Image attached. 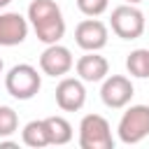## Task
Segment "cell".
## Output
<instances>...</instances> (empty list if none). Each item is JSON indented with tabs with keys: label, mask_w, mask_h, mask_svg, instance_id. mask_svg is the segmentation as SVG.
Wrapping results in <instances>:
<instances>
[{
	"label": "cell",
	"mask_w": 149,
	"mask_h": 149,
	"mask_svg": "<svg viewBox=\"0 0 149 149\" xmlns=\"http://www.w3.org/2000/svg\"><path fill=\"white\" fill-rule=\"evenodd\" d=\"M40 86H42V77H40V72H37L33 65H28V63L14 65V68L7 72V77H5V88H7V93H9L12 98H16V100H30L33 95H37Z\"/></svg>",
	"instance_id": "1"
},
{
	"label": "cell",
	"mask_w": 149,
	"mask_h": 149,
	"mask_svg": "<svg viewBox=\"0 0 149 149\" xmlns=\"http://www.w3.org/2000/svg\"><path fill=\"white\" fill-rule=\"evenodd\" d=\"M79 147L81 149H114L112 128L105 116L86 114L79 123Z\"/></svg>",
	"instance_id": "2"
},
{
	"label": "cell",
	"mask_w": 149,
	"mask_h": 149,
	"mask_svg": "<svg viewBox=\"0 0 149 149\" xmlns=\"http://www.w3.org/2000/svg\"><path fill=\"white\" fill-rule=\"evenodd\" d=\"M119 140L123 144H137L149 135V105H133L119 121Z\"/></svg>",
	"instance_id": "3"
},
{
	"label": "cell",
	"mask_w": 149,
	"mask_h": 149,
	"mask_svg": "<svg viewBox=\"0 0 149 149\" xmlns=\"http://www.w3.org/2000/svg\"><path fill=\"white\" fill-rule=\"evenodd\" d=\"M109 26H112V33L121 40H137L142 33H144V14L135 7V5H121L116 9H112V16H109Z\"/></svg>",
	"instance_id": "4"
},
{
	"label": "cell",
	"mask_w": 149,
	"mask_h": 149,
	"mask_svg": "<svg viewBox=\"0 0 149 149\" xmlns=\"http://www.w3.org/2000/svg\"><path fill=\"white\" fill-rule=\"evenodd\" d=\"M107 37H109L107 26L102 21H98L95 16L79 21L77 28H74V42L84 51H100L107 44Z\"/></svg>",
	"instance_id": "5"
},
{
	"label": "cell",
	"mask_w": 149,
	"mask_h": 149,
	"mask_svg": "<svg viewBox=\"0 0 149 149\" xmlns=\"http://www.w3.org/2000/svg\"><path fill=\"white\" fill-rule=\"evenodd\" d=\"M100 98L109 109H121L130 102L133 98V84L128 77L123 74H112L102 79V88H100Z\"/></svg>",
	"instance_id": "6"
},
{
	"label": "cell",
	"mask_w": 149,
	"mask_h": 149,
	"mask_svg": "<svg viewBox=\"0 0 149 149\" xmlns=\"http://www.w3.org/2000/svg\"><path fill=\"white\" fill-rule=\"evenodd\" d=\"M72 65H74V58H72L70 49L58 42L49 44L40 56V70L49 77H63L72 70Z\"/></svg>",
	"instance_id": "7"
},
{
	"label": "cell",
	"mask_w": 149,
	"mask_h": 149,
	"mask_svg": "<svg viewBox=\"0 0 149 149\" xmlns=\"http://www.w3.org/2000/svg\"><path fill=\"white\" fill-rule=\"evenodd\" d=\"M86 102V88L79 79L65 77L56 86V105L63 112H79Z\"/></svg>",
	"instance_id": "8"
},
{
	"label": "cell",
	"mask_w": 149,
	"mask_h": 149,
	"mask_svg": "<svg viewBox=\"0 0 149 149\" xmlns=\"http://www.w3.org/2000/svg\"><path fill=\"white\" fill-rule=\"evenodd\" d=\"M28 37V19L19 12L0 14V47H16Z\"/></svg>",
	"instance_id": "9"
},
{
	"label": "cell",
	"mask_w": 149,
	"mask_h": 149,
	"mask_svg": "<svg viewBox=\"0 0 149 149\" xmlns=\"http://www.w3.org/2000/svg\"><path fill=\"white\" fill-rule=\"evenodd\" d=\"M74 68H77V74H79V79L81 81H102L107 74H109V63H107V58L105 56H100L98 51H86L77 63H74Z\"/></svg>",
	"instance_id": "10"
},
{
	"label": "cell",
	"mask_w": 149,
	"mask_h": 149,
	"mask_svg": "<svg viewBox=\"0 0 149 149\" xmlns=\"http://www.w3.org/2000/svg\"><path fill=\"white\" fill-rule=\"evenodd\" d=\"M33 30H35V35H37L40 42H44V44H56V42L65 35L63 14L51 16V19H44V21H40V23H33Z\"/></svg>",
	"instance_id": "11"
},
{
	"label": "cell",
	"mask_w": 149,
	"mask_h": 149,
	"mask_svg": "<svg viewBox=\"0 0 149 149\" xmlns=\"http://www.w3.org/2000/svg\"><path fill=\"white\" fill-rule=\"evenodd\" d=\"M44 126H47V135H49V144H68L72 140V126L68 119L63 116H49L44 119Z\"/></svg>",
	"instance_id": "12"
},
{
	"label": "cell",
	"mask_w": 149,
	"mask_h": 149,
	"mask_svg": "<svg viewBox=\"0 0 149 149\" xmlns=\"http://www.w3.org/2000/svg\"><path fill=\"white\" fill-rule=\"evenodd\" d=\"M21 140L26 147H33V149H42L49 144V135H47V126H44V119L42 121H30L23 126L21 130Z\"/></svg>",
	"instance_id": "13"
},
{
	"label": "cell",
	"mask_w": 149,
	"mask_h": 149,
	"mask_svg": "<svg viewBox=\"0 0 149 149\" xmlns=\"http://www.w3.org/2000/svg\"><path fill=\"white\" fill-rule=\"evenodd\" d=\"M58 14H61V9L54 0H33L28 5V21L30 23H40V21L58 16Z\"/></svg>",
	"instance_id": "14"
},
{
	"label": "cell",
	"mask_w": 149,
	"mask_h": 149,
	"mask_svg": "<svg viewBox=\"0 0 149 149\" xmlns=\"http://www.w3.org/2000/svg\"><path fill=\"white\" fill-rule=\"evenodd\" d=\"M126 70L133 77H149V49H135L126 58Z\"/></svg>",
	"instance_id": "15"
},
{
	"label": "cell",
	"mask_w": 149,
	"mask_h": 149,
	"mask_svg": "<svg viewBox=\"0 0 149 149\" xmlns=\"http://www.w3.org/2000/svg\"><path fill=\"white\" fill-rule=\"evenodd\" d=\"M19 128V116L12 107L7 105H0V137H9L14 135Z\"/></svg>",
	"instance_id": "16"
},
{
	"label": "cell",
	"mask_w": 149,
	"mask_h": 149,
	"mask_svg": "<svg viewBox=\"0 0 149 149\" xmlns=\"http://www.w3.org/2000/svg\"><path fill=\"white\" fill-rule=\"evenodd\" d=\"M77 7L86 16H100L109 7V0H77Z\"/></svg>",
	"instance_id": "17"
},
{
	"label": "cell",
	"mask_w": 149,
	"mask_h": 149,
	"mask_svg": "<svg viewBox=\"0 0 149 149\" xmlns=\"http://www.w3.org/2000/svg\"><path fill=\"white\" fill-rule=\"evenodd\" d=\"M9 2H12V0H0V9H2V7H7Z\"/></svg>",
	"instance_id": "18"
},
{
	"label": "cell",
	"mask_w": 149,
	"mask_h": 149,
	"mask_svg": "<svg viewBox=\"0 0 149 149\" xmlns=\"http://www.w3.org/2000/svg\"><path fill=\"white\" fill-rule=\"evenodd\" d=\"M126 2H128V5H140L142 0H126Z\"/></svg>",
	"instance_id": "19"
},
{
	"label": "cell",
	"mask_w": 149,
	"mask_h": 149,
	"mask_svg": "<svg viewBox=\"0 0 149 149\" xmlns=\"http://www.w3.org/2000/svg\"><path fill=\"white\" fill-rule=\"evenodd\" d=\"M0 72H2V61H0Z\"/></svg>",
	"instance_id": "20"
}]
</instances>
